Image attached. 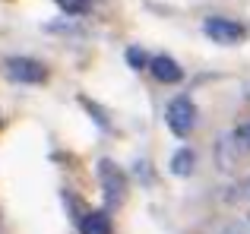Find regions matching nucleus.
Here are the masks:
<instances>
[{"label": "nucleus", "mask_w": 250, "mask_h": 234, "mask_svg": "<svg viewBox=\"0 0 250 234\" xmlns=\"http://www.w3.org/2000/svg\"><path fill=\"white\" fill-rule=\"evenodd\" d=\"M3 73L13 82H22V86H38V82L48 79V67L35 57H10L3 63Z\"/></svg>", "instance_id": "nucleus-3"}, {"label": "nucleus", "mask_w": 250, "mask_h": 234, "mask_svg": "<svg viewBox=\"0 0 250 234\" xmlns=\"http://www.w3.org/2000/svg\"><path fill=\"white\" fill-rule=\"evenodd\" d=\"M149 70H152V76H155L159 82H165V86H174V82H181V79H184V70L177 67V60H171L168 54L152 57Z\"/></svg>", "instance_id": "nucleus-5"}, {"label": "nucleus", "mask_w": 250, "mask_h": 234, "mask_svg": "<svg viewBox=\"0 0 250 234\" xmlns=\"http://www.w3.org/2000/svg\"><path fill=\"white\" fill-rule=\"evenodd\" d=\"M127 63H130V67H133V70H143V67H149V63H152V60H149V57L143 54L140 48H127Z\"/></svg>", "instance_id": "nucleus-9"}, {"label": "nucleus", "mask_w": 250, "mask_h": 234, "mask_svg": "<svg viewBox=\"0 0 250 234\" xmlns=\"http://www.w3.org/2000/svg\"><path fill=\"white\" fill-rule=\"evenodd\" d=\"M203 32H206L212 41L219 44H238L247 38V29L241 22H234V19H225V16H212L203 22Z\"/></svg>", "instance_id": "nucleus-4"}, {"label": "nucleus", "mask_w": 250, "mask_h": 234, "mask_svg": "<svg viewBox=\"0 0 250 234\" xmlns=\"http://www.w3.org/2000/svg\"><path fill=\"white\" fill-rule=\"evenodd\" d=\"M165 120H168V130L174 136H190V130L196 127V105L187 98V95H177V98L168 101V111H165Z\"/></svg>", "instance_id": "nucleus-2"}, {"label": "nucleus", "mask_w": 250, "mask_h": 234, "mask_svg": "<svg viewBox=\"0 0 250 234\" xmlns=\"http://www.w3.org/2000/svg\"><path fill=\"white\" fill-rule=\"evenodd\" d=\"M54 3L61 6L63 13H73V16H83V13L92 6V0H54Z\"/></svg>", "instance_id": "nucleus-8"}, {"label": "nucleus", "mask_w": 250, "mask_h": 234, "mask_svg": "<svg viewBox=\"0 0 250 234\" xmlns=\"http://www.w3.org/2000/svg\"><path fill=\"white\" fill-rule=\"evenodd\" d=\"M80 234H111V215L104 209L85 212L80 218Z\"/></svg>", "instance_id": "nucleus-6"}, {"label": "nucleus", "mask_w": 250, "mask_h": 234, "mask_svg": "<svg viewBox=\"0 0 250 234\" xmlns=\"http://www.w3.org/2000/svg\"><path fill=\"white\" fill-rule=\"evenodd\" d=\"M193 152L190 149H177L174 155H171V174H177V177H187V174H193Z\"/></svg>", "instance_id": "nucleus-7"}, {"label": "nucleus", "mask_w": 250, "mask_h": 234, "mask_svg": "<svg viewBox=\"0 0 250 234\" xmlns=\"http://www.w3.org/2000/svg\"><path fill=\"white\" fill-rule=\"evenodd\" d=\"M98 184H102L104 203H108L111 209L124 203V193H127V174H124L114 161H108V158L98 161Z\"/></svg>", "instance_id": "nucleus-1"}, {"label": "nucleus", "mask_w": 250, "mask_h": 234, "mask_svg": "<svg viewBox=\"0 0 250 234\" xmlns=\"http://www.w3.org/2000/svg\"><path fill=\"white\" fill-rule=\"evenodd\" d=\"M234 136H238V142H241L244 149H250V123H244V127H238V130H234Z\"/></svg>", "instance_id": "nucleus-10"}]
</instances>
